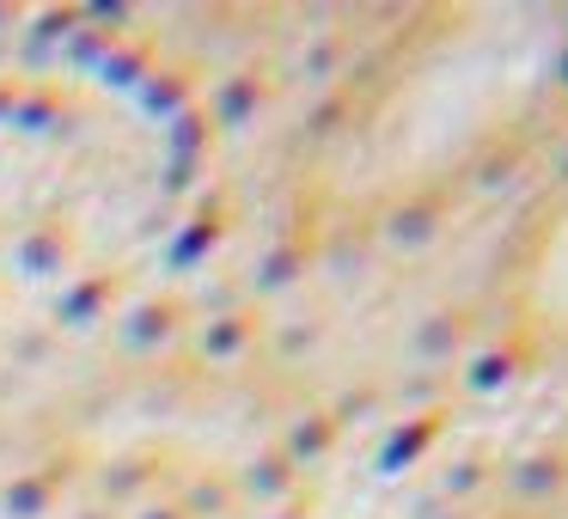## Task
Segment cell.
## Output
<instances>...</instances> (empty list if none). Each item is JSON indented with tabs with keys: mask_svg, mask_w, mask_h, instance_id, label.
I'll return each mask as SVG.
<instances>
[{
	"mask_svg": "<svg viewBox=\"0 0 568 519\" xmlns=\"http://www.w3.org/2000/svg\"><path fill=\"white\" fill-rule=\"evenodd\" d=\"M568 55V13L483 7L453 26L373 111L355 141V184H416L507 129Z\"/></svg>",
	"mask_w": 568,
	"mask_h": 519,
	"instance_id": "6da1fadb",
	"label": "cell"
},
{
	"mask_svg": "<svg viewBox=\"0 0 568 519\" xmlns=\"http://www.w3.org/2000/svg\"><path fill=\"white\" fill-rule=\"evenodd\" d=\"M526 306L538 312L544 324H562V330H568V202L556 208V221L544 226L538 251H531Z\"/></svg>",
	"mask_w": 568,
	"mask_h": 519,
	"instance_id": "7a4b0ae2",
	"label": "cell"
}]
</instances>
